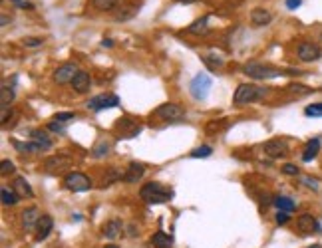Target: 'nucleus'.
Wrapping results in <instances>:
<instances>
[{"label": "nucleus", "mask_w": 322, "mask_h": 248, "mask_svg": "<svg viewBox=\"0 0 322 248\" xmlns=\"http://www.w3.org/2000/svg\"><path fill=\"white\" fill-rule=\"evenodd\" d=\"M12 4H16L18 8H24V10H34V4L28 2V0H10Z\"/></svg>", "instance_id": "obj_43"}, {"label": "nucleus", "mask_w": 322, "mask_h": 248, "mask_svg": "<svg viewBox=\"0 0 322 248\" xmlns=\"http://www.w3.org/2000/svg\"><path fill=\"white\" fill-rule=\"evenodd\" d=\"M102 44H104V46H107V48H111V46H113V42H111V40H109V38H106V40H104V42H102Z\"/></svg>", "instance_id": "obj_46"}, {"label": "nucleus", "mask_w": 322, "mask_h": 248, "mask_svg": "<svg viewBox=\"0 0 322 248\" xmlns=\"http://www.w3.org/2000/svg\"><path fill=\"white\" fill-rule=\"evenodd\" d=\"M211 153H213V149L209 145H203V147H197V149L191 151V157L193 159H207Z\"/></svg>", "instance_id": "obj_31"}, {"label": "nucleus", "mask_w": 322, "mask_h": 248, "mask_svg": "<svg viewBox=\"0 0 322 248\" xmlns=\"http://www.w3.org/2000/svg\"><path fill=\"white\" fill-rule=\"evenodd\" d=\"M12 102H14V89L2 83V89H0V109H10Z\"/></svg>", "instance_id": "obj_22"}, {"label": "nucleus", "mask_w": 322, "mask_h": 248, "mask_svg": "<svg viewBox=\"0 0 322 248\" xmlns=\"http://www.w3.org/2000/svg\"><path fill=\"white\" fill-rule=\"evenodd\" d=\"M139 197L148 205H163V203H169L173 199V191L161 183L151 181V183H145L139 189Z\"/></svg>", "instance_id": "obj_1"}, {"label": "nucleus", "mask_w": 322, "mask_h": 248, "mask_svg": "<svg viewBox=\"0 0 322 248\" xmlns=\"http://www.w3.org/2000/svg\"><path fill=\"white\" fill-rule=\"evenodd\" d=\"M12 191L20 197V199H26V197H34V191L32 187L28 185V181L24 177H16L14 183H12Z\"/></svg>", "instance_id": "obj_18"}, {"label": "nucleus", "mask_w": 322, "mask_h": 248, "mask_svg": "<svg viewBox=\"0 0 322 248\" xmlns=\"http://www.w3.org/2000/svg\"><path fill=\"white\" fill-rule=\"evenodd\" d=\"M301 6V0H286V8L288 10H297Z\"/></svg>", "instance_id": "obj_44"}, {"label": "nucleus", "mask_w": 322, "mask_h": 248, "mask_svg": "<svg viewBox=\"0 0 322 248\" xmlns=\"http://www.w3.org/2000/svg\"><path fill=\"white\" fill-rule=\"evenodd\" d=\"M243 72L249 78H253V80H271V78L282 76L280 70L271 68V66H265V64H260V62H249V64H245Z\"/></svg>", "instance_id": "obj_2"}, {"label": "nucleus", "mask_w": 322, "mask_h": 248, "mask_svg": "<svg viewBox=\"0 0 322 248\" xmlns=\"http://www.w3.org/2000/svg\"><path fill=\"white\" fill-rule=\"evenodd\" d=\"M118 105H120V98L113 94H100L87 102V109H92V111H104V109L118 107Z\"/></svg>", "instance_id": "obj_7"}, {"label": "nucleus", "mask_w": 322, "mask_h": 248, "mask_svg": "<svg viewBox=\"0 0 322 248\" xmlns=\"http://www.w3.org/2000/svg\"><path fill=\"white\" fill-rule=\"evenodd\" d=\"M187 32H189V34H195V36L207 34V32H209V20H207V16H203V18L195 20V22L187 28Z\"/></svg>", "instance_id": "obj_21"}, {"label": "nucleus", "mask_w": 322, "mask_h": 248, "mask_svg": "<svg viewBox=\"0 0 322 248\" xmlns=\"http://www.w3.org/2000/svg\"><path fill=\"white\" fill-rule=\"evenodd\" d=\"M151 244L155 248H171V238L165 234V232H155L151 236Z\"/></svg>", "instance_id": "obj_26"}, {"label": "nucleus", "mask_w": 322, "mask_h": 248, "mask_svg": "<svg viewBox=\"0 0 322 248\" xmlns=\"http://www.w3.org/2000/svg\"><path fill=\"white\" fill-rule=\"evenodd\" d=\"M304 115H306V117H322V103H312V105H306Z\"/></svg>", "instance_id": "obj_34"}, {"label": "nucleus", "mask_w": 322, "mask_h": 248, "mask_svg": "<svg viewBox=\"0 0 322 248\" xmlns=\"http://www.w3.org/2000/svg\"><path fill=\"white\" fill-rule=\"evenodd\" d=\"M280 171H282L284 175H288V177H299V175H301V169H299L297 165H292V163H284V165L280 167Z\"/></svg>", "instance_id": "obj_35"}, {"label": "nucleus", "mask_w": 322, "mask_h": 248, "mask_svg": "<svg viewBox=\"0 0 322 248\" xmlns=\"http://www.w3.org/2000/svg\"><path fill=\"white\" fill-rule=\"evenodd\" d=\"M275 221H277V225H280V227H282V225H286V223L290 221V214H288V212H284V210H279V212H277V216H275Z\"/></svg>", "instance_id": "obj_40"}, {"label": "nucleus", "mask_w": 322, "mask_h": 248, "mask_svg": "<svg viewBox=\"0 0 322 248\" xmlns=\"http://www.w3.org/2000/svg\"><path fill=\"white\" fill-rule=\"evenodd\" d=\"M143 175H145V165H143V163H137V161H131V163L128 165V169H126L122 181H126V183H137Z\"/></svg>", "instance_id": "obj_15"}, {"label": "nucleus", "mask_w": 322, "mask_h": 248, "mask_svg": "<svg viewBox=\"0 0 322 248\" xmlns=\"http://www.w3.org/2000/svg\"><path fill=\"white\" fill-rule=\"evenodd\" d=\"M175 2H181V4H191V2H197V0H175Z\"/></svg>", "instance_id": "obj_45"}, {"label": "nucleus", "mask_w": 322, "mask_h": 248, "mask_svg": "<svg viewBox=\"0 0 322 248\" xmlns=\"http://www.w3.org/2000/svg\"><path fill=\"white\" fill-rule=\"evenodd\" d=\"M32 139H34V141H36V143H38L44 151H48V149L52 147V141L48 139V133H46V131H42V129H34V131H32Z\"/></svg>", "instance_id": "obj_25"}, {"label": "nucleus", "mask_w": 322, "mask_h": 248, "mask_svg": "<svg viewBox=\"0 0 322 248\" xmlns=\"http://www.w3.org/2000/svg\"><path fill=\"white\" fill-rule=\"evenodd\" d=\"M107 151H109V143L106 141V139H102L94 149H92V155H94V157H104V155H107Z\"/></svg>", "instance_id": "obj_32"}, {"label": "nucleus", "mask_w": 322, "mask_h": 248, "mask_svg": "<svg viewBox=\"0 0 322 248\" xmlns=\"http://www.w3.org/2000/svg\"><path fill=\"white\" fill-rule=\"evenodd\" d=\"M205 62H207V66H209L211 70H215V68H221V66H223V60H221L219 56H217V58H215V56H207V58H205Z\"/></svg>", "instance_id": "obj_37"}, {"label": "nucleus", "mask_w": 322, "mask_h": 248, "mask_svg": "<svg viewBox=\"0 0 322 248\" xmlns=\"http://www.w3.org/2000/svg\"><path fill=\"white\" fill-rule=\"evenodd\" d=\"M74 117H76V113H72V111H64V113H56L52 121H60V123H68V121H70V119H74Z\"/></svg>", "instance_id": "obj_36"}, {"label": "nucleus", "mask_w": 322, "mask_h": 248, "mask_svg": "<svg viewBox=\"0 0 322 248\" xmlns=\"http://www.w3.org/2000/svg\"><path fill=\"white\" fill-rule=\"evenodd\" d=\"M40 210L36 208V207H28L24 212H22V227H24V230H32V228H36V225H38V221H40Z\"/></svg>", "instance_id": "obj_14"}, {"label": "nucleus", "mask_w": 322, "mask_h": 248, "mask_svg": "<svg viewBox=\"0 0 322 248\" xmlns=\"http://www.w3.org/2000/svg\"><path fill=\"white\" fill-rule=\"evenodd\" d=\"M120 0H92V6L100 12H106V10H111Z\"/></svg>", "instance_id": "obj_28"}, {"label": "nucleus", "mask_w": 322, "mask_h": 248, "mask_svg": "<svg viewBox=\"0 0 322 248\" xmlns=\"http://www.w3.org/2000/svg\"><path fill=\"white\" fill-rule=\"evenodd\" d=\"M262 151H265V155H269L271 159H279V157L288 155V143L284 139H271L262 145Z\"/></svg>", "instance_id": "obj_12"}, {"label": "nucleus", "mask_w": 322, "mask_h": 248, "mask_svg": "<svg viewBox=\"0 0 322 248\" xmlns=\"http://www.w3.org/2000/svg\"><path fill=\"white\" fill-rule=\"evenodd\" d=\"M288 89L290 91H295V94H310V87H306V85H299V83H292V85H288Z\"/></svg>", "instance_id": "obj_41"}, {"label": "nucleus", "mask_w": 322, "mask_h": 248, "mask_svg": "<svg viewBox=\"0 0 322 248\" xmlns=\"http://www.w3.org/2000/svg\"><path fill=\"white\" fill-rule=\"evenodd\" d=\"M14 147L18 149V151H28V153H38V151H44L36 141L34 143H20V141H14Z\"/></svg>", "instance_id": "obj_30"}, {"label": "nucleus", "mask_w": 322, "mask_h": 248, "mask_svg": "<svg viewBox=\"0 0 322 248\" xmlns=\"http://www.w3.org/2000/svg\"><path fill=\"white\" fill-rule=\"evenodd\" d=\"M78 72H80V70H78V64H76V62H68V64H62L60 68L54 72V82L60 83V85L72 83V80L76 78Z\"/></svg>", "instance_id": "obj_9"}, {"label": "nucleus", "mask_w": 322, "mask_h": 248, "mask_svg": "<svg viewBox=\"0 0 322 248\" xmlns=\"http://www.w3.org/2000/svg\"><path fill=\"white\" fill-rule=\"evenodd\" d=\"M275 207L279 208V210H284V212H290V210H295L297 208V203L292 201L290 197H275Z\"/></svg>", "instance_id": "obj_24"}, {"label": "nucleus", "mask_w": 322, "mask_h": 248, "mask_svg": "<svg viewBox=\"0 0 322 248\" xmlns=\"http://www.w3.org/2000/svg\"><path fill=\"white\" fill-rule=\"evenodd\" d=\"M120 232H122V223H120L118 219H113V221H109V223L104 225V234H106V238H109V240L118 238Z\"/></svg>", "instance_id": "obj_23"}, {"label": "nucleus", "mask_w": 322, "mask_h": 248, "mask_svg": "<svg viewBox=\"0 0 322 248\" xmlns=\"http://www.w3.org/2000/svg\"><path fill=\"white\" fill-rule=\"evenodd\" d=\"M64 185L68 191H74V193H86L92 189L90 177H86L84 173H68L64 179Z\"/></svg>", "instance_id": "obj_5"}, {"label": "nucleus", "mask_w": 322, "mask_h": 248, "mask_svg": "<svg viewBox=\"0 0 322 248\" xmlns=\"http://www.w3.org/2000/svg\"><path fill=\"white\" fill-rule=\"evenodd\" d=\"M104 248H118V246H115V244H107V246H104Z\"/></svg>", "instance_id": "obj_48"}, {"label": "nucleus", "mask_w": 322, "mask_h": 248, "mask_svg": "<svg viewBox=\"0 0 322 248\" xmlns=\"http://www.w3.org/2000/svg\"><path fill=\"white\" fill-rule=\"evenodd\" d=\"M301 183L304 185V187L312 189V191H318V189H320V181H318V179H314V177H308V175L301 177Z\"/></svg>", "instance_id": "obj_33"}, {"label": "nucleus", "mask_w": 322, "mask_h": 248, "mask_svg": "<svg viewBox=\"0 0 322 248\" xmlns=\"http://www.w3.org/2000/svg\"><path fill=\"white\" fill-rule=\"evenodd\" d=\"M48 129H50V131H54V133H64V131H66V123H60V121H58V123H56V121H50V123H48Z\"/></svg>", "instance_id": "obj_38"}, {"label": "nucleus", "mask_w": 322, "mask_h": 248, "mask_svg": "<svg viewBox=\"0 0 322 248\" xmlns=\"http://www.w3.org/2000/svg\"><path fill=\"white\" fill-rule=\"evenodd\" d=\"M120 179H124V173H122L120 169L111 167V169L107 171V175L104 177V187H109V185H111L113 181H120Z\"/></svg>", "instance_id": "obj_29"}, {"label": "nucleus", "mask_w": 322, "mask_h": 248, "mask_svg": "<svg viewBox=\"0 0 322 248\" xmlns=\"http://www.w3.org/2000/svg\"><path fill=\"white\" fill-rule=\"evenodd\" d=\"M297 54H299V58H301L302 62H316V60H320L322 50H320L316 44H312V42H302V44L299 46Z\"/></svg>", "instance_id": "obj_13"}, {"label": "nucleus", "mask_w": 322, "mask_h": 248, "mask_svg": "<svg viewBox=\"0 0 322 248\" xmlns=\"http://www.w3.org/2000/svg\"><path fill=\"white\" fill-rule=\"evenodd\" d=\"M0 173H2V175L14 173V163H12V161H8V159H4V161H2V165H0Z\"/></svg>", "instance_id": "obj_42"}, {"label": "nucleus", "mask_w": 322, "mask_h": 248, "mask_svg": "<svg viewBox=\"0 0 322 248\" xmlns=\"http://www.w3.org/2000/svg\"><path fill=\"white\" fill-rule=\"evenodd\" d=\"M262 94H265V89L255 85V83H241L235 89V96H233V100H235V103H251V102L260 100Z\"/></svg>", "instance_id": "obj_3"}, {"label": "nucleus", "mask_w": 322, "mask_h": 248, "mask_svg": "<svg viewBox=\"0 0 322 248\" xmlns=\"http://www.w3.org/2000/svg\"><path fill=\"white\" fill-rule=\"evenodd\" d=\"M52 227H54V221H52V216H48V214H42L40 216V221H38V225H36V240L40 242V240H44L50 232H52Z\"/></svg>", "instance_id": "obj_17"}, {"label": "nucleus", "mask_w": 322, "mask_h": 248, "mask_svg": "<svg viewBox=\"0 0 322 248\" xmlns=\"http://www.w3.org/2000/svg\"><path fill=\"white\" fill-rule=\"evenodd\" d=\"M0 197H2V205H6V207L16 205V203H18V199H20L14 191H10V189H6V187H2V191H0Z\"/></svg>", "instance_id": "obj_27"}, {"label": "nucleus", "mask_w": 322, "mask_h": 248, "mask_svg": "<svg viewBox=\"0 0 322 248\" xmlns=\"http://www.w3.org/2000/svg\"><path fill=\"white\" fill-rule=\"evenodd\" d=\"M318 151H320V139L314 137V139H310V141L306 143V147H304V151H302V161H304V163H310L312 159H316Z\"/></svg>", "instance_id": "obj_20"}, {"label": "nucleus", "mask_w": 322, "mask_h": 248, "mask_svg": "<svg viewBox=\"0 0 322 248\" xmlns=\"http://www.w3.org/2000/svg\"><path fill=\"white\" fill-rule=\"evenodd\" d=\"M209 89H211V78L207 74H197L193 80H191V85H189V91L195 100H205L209 96Z\"/></svg>", "instance_id": "obj_4"}, {"label": "nucleus", "mask_w": 322, "mask_h": 248, "mask_svg": "<svg viewBox=\"0 0 322 248\" xmlns=\"http://www.w3.org/2000/svg\"><path fill=\"white\" fill-rule=\"evenodd\" d=\"M273 20V14L267 8H255L251 12V24L253 26H267Z\"/></svg>", "instance_id": "obj_19"}, {"label": "nucleus", "mask_w": 322, "mask_h": 248, "mask_svg": "<svg viewBox=\"0 0 322 248\" xmlns=\"http://www.w3.org/2000/svg\"><path fill=\"white\" fill-rule=\"evenodd\" d=\"M306 248H322V244H310V246H306Z\"/></svg>", "instance_id": "obj_47"}, {"label": "nucleus", "mask_w": 322, "mask_h": 248, "mask_svg": "<svg viewBox=\"0 0 322 248\" xmlns=\"http://www.w3.org/2000/svg\"><path fill=\"white\" fill-rule=\"evenodd\" d=\"M22 44H24L26 48H38V46L44 44V40H42V38H24Z\"/></svg>", "instance_id": "obj_39"}, {"label": "nucleus", "mask_w": 322, "mask_h": 248, "mask_svg": "<svg viewBox=\"0 0 322 248\" xmlns=\"http://www.w3.org/2000/svg\"><path fill=\"white\" fill-rule=\"evenodd\" d=\"M153 115H157L165 121H179V119L185 117V111L177 103H163L153 111Z\"/></svg>", "instance_id": "obj_8"}, {"label": "nucleus", "mask_w": 322, "mask_h": 248, "mask_svg": "<svg viewBox=\"0 0 322 248\" xmlns=\"http://www.w3.org/2000/svg\"><path fill=\"white\" fill-rule=\"evenodd\" d=\"M74 165V159L66 153H58V155H52L44 161V169L48 173H60V171H66Z\"/></svg>", "instance_id": "obj_6"}, {"label": "nucleus", "mask_w": 322, "mask_h": 248, "mask_svg": "<svg viewBox=\"0 0 322 248\" xmlns=\"http://www.w3.org/2000/svg\"><path fill=\"white\" fill-rule=\"evenodd\" d=\"M72 87L78 91V94H86V91H90V87H92V78H90V74L84 72V70H80V72L76 74V78L72 80Z\"/></svg>", "instance_id": "obj_16"}, {"label": "nucleus", "mask_w": 322, "mask_h": 248, "mask_svg": "<svg viewBox=\"0 0 322 248\" xmlns=\"http://www.w3.org/2000/svg\"><path fill=\"white\" fill-rule=\"evenodd\" d=\"M115 131L122 135V139H131V137H137L141 127H139L137 121H133L129 117H124V119H120L118 123H115Z\"/></svg>", "instance_id": "obj_11"}, {"label": "nucleus", "mask_w": 322, "mask_h": 248, "mask_svg": "<svg viewBox=\"0 0 322 248\" xmlns=\"http://www.w3.org/2000/svg\"><path fill=\"white\" fill-rule=\"evenodd\" d=\"M297 230L302 236H308V234H316L320 230V225H318V221L314 219L310 212H304V214H301L297 219Z\"/></svg>", "instance_id": "obj_10"}]
</instances>
